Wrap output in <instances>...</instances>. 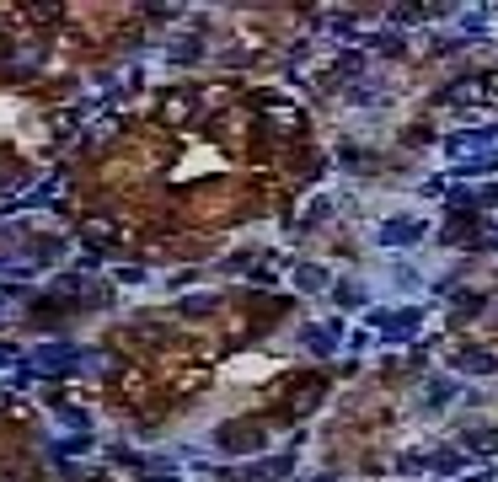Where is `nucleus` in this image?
<instances>
[{
  "label": "nucleus",
  "mask_w": 498,
  "mask_h": 482,
  "mask_svg": "<svg viewBox=\"0 0 498 482\" xmlns=\"http://www.w3.org/2000/svg\"><path fill=\"white\" fill-rule=\"evenodd\" d=\"M338 301L343 306H359V301H365V289H359V284H338Z\"/></svg>",
  "instance_id": "nucleus-13"
},
{
  "label": "nucleus",
  "mask_w": 498,
  "mask_h": 482,
  "mask_svg": "<svg viewBox=\"0 0 498 482\" xmlns=\"http://www.w3.org/2000/svg\"><path fill=\"white\" fill-rule=\"evenodd\" d=\"M429 466H434V471H455V466H461V456H455V450H439Z\"/></svg>",
  "instance_id": "nucleus-11"
},
{
  "label": "nucleus",
  "mask_w": 498,
  "mask_h": 482,
  "mask_svg": "<svg viewBox=\"0 0 498 482\" xmlns=\"http://www.w3.org/2000/svg\"><path fill=\"white\" fill-rule=\"evenodd\" d=\"M150 482H166V477H150Z\"/></svg>",
  "instance_id": "nucleus-16"
},
{
  "label": "nucleus",
  "mask_w": 498,
  "mask_h": 482,
  "mask_svg": "<svg viewBox=\"0 0 498 482\" xmlns=\"http://www.w3.org/2000/svg\"><path fill=\"white\" fill-rule=\"evenodd\" d=\"M252 445H263V439H252V429H242V423L220 429V450H252Z\"/></svg>",
  "instance_id": "nucleus-5"
},
{
  "label": "nucleus",
  "mask_w": 498,
  "mask_h": 482,
  "mask_svg": "<svg viewBox=\"0 0 498 482\" xmlns=\"http://www.w3.org/2000/svg\"><path fill=\"white\" fill-rule=\"evenodd\" d=\"M6 359H16V349H11V343H0V364H6Z\"/></svg>",
  "instance_id": "nucleus-15"
},
{
  "label": "nucleus",
  "mask_w": 498,
  "mask_h": 482,
  "mask_svg": "<svg viewBox=\"0 0 498 482\" xmlns=\"http://www.w3.org/2000/svg\"><path fill=\"white\" fill-rule=\"evenodd\" d=\"M295 279H300V289H327V268H311V263H305Z\"/></svg>",
  "instance_id": "nucleus-9"
},
{
  "label": "nucleus",
  "mask_w": 498,
  "mask_h": 482,
  "mask_svg": "<svg viewBox=\"0 0 498 482\" xmlns=\"http://www.w3.org/2000/svg\"><path fill=\"white\" fill-rule=\"evenodd\" d=\"M418 236H424L418 220H386V225H380V247H413Z\"/></svg>",
  "instance_id": "nucleus-3"
},
{
  "label": "nucleus",
  "mask_w": 498,
  "mask_h": 482,
  "mask_svg": "<svg viewBox=\"0 0 498 482\" xmlns=\"http://www.w3.org/2000/svg\"><path fill=\"white\" fill-rule=\"evenodd\" d=\"M450 397H455V386H450V381H434V386H429V402H434V408H439V402H450Z\"/></svg>",
  "instance_id": "nucleus-10"
},
{
  "label": "nucleus",
  "mask_w": 498,
  "mask_h": 482,
  "mask_svg": "<svg viewBox=\"0 0 498 482\" xmlns=\"http://www.w3.org/2000/svg\"><path fill=\"white\" fill-rule=\"evenodd\" d=\"M183 311H188V316H204V311H209V295H193V301H183Z\"/></svg>",
  "instance_id": "nucleus-14"
},
{
  "label": "nucleus",
  "mask_w": 498,
  "mask_h": 482,
  "mask_svg": "<svg viewBox=\"0 0 498 482\" xmlns=\"http://www.w3.org/2000/svg\"><path fill=\"white\" fill-rule=\"evenodd\" d=\"M466 445L482 450V456H498V429H477V434H466Z\"/></svg>",
  "instance_id": "nucleus-8"
},
{
  "label": "nucleus",
  "mask_w": 498,
  "mask_h": 482,
  "mask_svg": "<svg viewBox=\"0 0 498 482\" xmlns=\"http://www.w3.org/2000/svg\"><path fill=\"white\" fill-rule=\"evenodd\" d=\"M27 370H38V375H75V370H102V359H91L86 349H70V343H43Z\"/></svg>",
  "instance_id": "nucleus-1"
},
{
  "label": "nucleus",
  "mask_w": 498,
  "mask_h": 482,
  "mask_svg": "<svg viewBox=\"0 0 498 482\" xmlns=\"http://www.w3.org/2000/svg\"><path fill=\"white\" fill-rule=\"evenodd\" d=\"M332 343H338V327H305V349L332 354Z\"/></svg>",
  "instance_id": "nucleus-7"
},
{
  "label": "nucleus",
  "mask_w": 498,
  "mask_h": 482,
  "mask_svg": "<svg viewBox=\"0 0 498 482\" xmlns=\"http://www.w3.org/2000/svg\"><path fill=\"white\" fill-rule=\"evenodd\" d=\"M450 364L455 370H466V375H493L498 370V359L487 349H461V354H450Z\"/></svg>",
  "instance_id": "nucleus-4"
},
{
  "label": "nucleus",
  "mask_w": 498,
  "mask_h": 482,
  "mask_svg": "<svg viewBox=\"0 0 498 482\" xmlns=\"http://www.w3.org/2000/svg\"><path fill=\"white\" fill-rule=\"evenodd\" d=\"M418 322L424 316L407 306V311H375V327H380V337H413L418 332Z\"/></svg>",
  "instance_id": "nucleus-2"
},
{
  "label": "nucleus",
  "mask_w": 498,
  "mask_h": 482,
  "mask_svg": "<svg viewBox=\"0 0 498 482\" xmlns=\"http://www.w3.org/2000/svg\"><path fill=\"white\" fill-rule=\"evenodd\" d=\"M252 482H268V477H290V456H273V461H257L252 471H247Z\"/></svg>",
  "instance_id": "nucleus-6"
},
{
  "label": "nucleus",
  "mask_w": 498,
  "mask_h": 482,
  "mask_svg": "<svg viewBox=\"0 0 498 482\" xmlns=\"http://www.w3.org/2000/svg\"><path fill=\"white\" fill-rule=\"evenodd\" d=\"M171 60H198V43L183 38V43H171Z\"/></svg>",
  "instance_id": "nucleus-12"
}]
</instances>
